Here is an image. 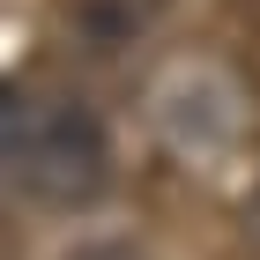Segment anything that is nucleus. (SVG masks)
<instances>
[{
    "label": "nucleus",
    "mask_w": 260,
    "mask_h": 260,
    "mask_svg": "<svg viewBox=\"0 0 260 260\" xmlns=\"http://www.w3.org/2000/svg\"><path fill=\"white\" fill-rule=\"evenodd\" d=\"M245 245H253V253H260V186H253V193H245Z\"/></svg>",
    "instance_id": "nucleus-5"
},
{
    "label": "nucleus",
    "mask_w": 260,
    "mask_h": 260,
    "mask_svg": "<svg viewBox=\"0 0 260 260\" xmlns=\"http://www.w3.org/2000/svg\"><path fill=\"white\" fill-rule=\"evenodd\" d=\"M67 260H149L141 245H126V238H89V245H75Z\"/></svg>",
    "instance_id": "nucleus-4"
},
{
    "label": "nucleus",
    "mask_w": 260,
    "mask_h": 260,
    "mask_svg": "<svg viewBox=\"0 0 260 260\" xmlns=\"http://www.w3.org/2000/svg\"><path fill=\"white\" fill-rule=\"evenodd\" d=\"M0 164L30 208H89L112 179V134L67 82H15L0 119Z\"/></svg>",
    "instance_id": "nucleus-1"
},
{
    "label": "nucleus",
    "mask_w": 260,
    "mask_h": 260,
    "mask_svg": "<svg viewBox=\"0 0 260 260\" xmlns=\"http://www.w3.org/2000/svg\"><path fill=\"white\" fill-rule=\"evenodd\" d=\"M149 119L171 149L186 156H216L231 149L245 126V97H238V75L216 60H179L171 75L156 82V97H149Z\"/></svg>",
    "instance_id": "nucleus-2"
},
{
    "label": "nucleus",
    "mask_w": 260,
    "mask_h": 260,
    "mask_svg": "<svg viewBox=\"0 0 260 260\" xmlns=\"http://www.w3.org/2000/svg\"><path fill=\"white\" fill-rule=\"evenodd\" d=\"M164 8L171 0H60V22H67V38L82 45V52H134L149 30L164 22Z\"/></svg>",
    "instance_id": "nucleus-3"
}]
</instances>
